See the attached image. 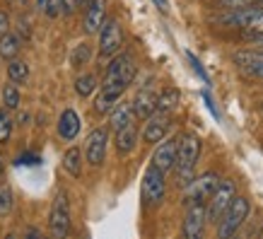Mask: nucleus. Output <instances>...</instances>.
<instances>
[{
  "label": "nucleus",
  "mask_w": 263,
  "mask_h": 239,
  "mask_svg": "<svg viewBox=\"0 0 263 239\" xmlns=\"http://www.w3.org/2000/svg\"><path fill=\"white\" fill-rule=\"evenodd\" d=\"M200 138L196 133H181L179 136V152H176V164H174V172L179 176V183L186 186L191 183L193 174H196V164H198V157H200Z\"/></svg>",
  "instance_id": "nucleus-1"
},
{
  "label": "nucleus",
  "mask_w": 263,
  "mask_h": 239,
  "mask_svg": "<svg viewBox=\"0 0 263 239\" xmlns=\"http://www.w3.org/2000/svg\"><path fill=\"white\" fill-rule=\"evenodd\" d=\"M138 75V63L130 53H116L114 58H109L106 72H104V82L109 87H119L126 92L128 85H133V80Z\"/></svg>",
  "instance_id": "nucleus-2"
},
{
  "label": "nucleus",
  "mask_w": 263,
  "mask_h": 239,
  "mask_svg": "<svg viewBox=\"0 0 263 239\" xmlns=\"http://www.w3.org/2000/svg\"><path fill=\"white\" fill-rule=\"evenodd\" d=\"M167 172H162L160 167H155L150 162V167L145 169L143 183H140V196H143V206L145 208H157L162 206V200L167 196Z\"/></svg>",
  "instance_id": "nucleus-3"
},
{
  "label": "nucleus",
  "mask_w": 263,
  "mask_h": 239,
  "mask_svg": "<svg viewBox=\"0 0 263 239\" xmlns=\"http://www.w3.org/2000/svg\"><path fill=\"white\" fill-rule=\"evenodd\" d=\"M249 210H251V203H249V198H244V196H234L232 206L227 208L224 217L220 220V225H217V237H220V239L234 237V234L241 230V225L247 223Z\"/></svg>",
  "instance_id": "nucleus-4"
},
{
  "label": "nucleus",
  "mask_w": 263,
  "mask_h": 239,
  "mask_svg": "<svg viewBox=\"0 0 263 239\" xmlns=\"http://www.w3.org/2000/svg\"><path fill=\"white\" fill-rule=\"evenodd\" d=\"M48 232L53 239H63L70 232V200L65 191H58L53 196V203L48 210Z\"/></svg>",
  "instance_id": "nucleus-5"
},
{
  "label": "nucleus",
  "mask_w": 263,
  "mask_h": 239,
  "mask_svg": "<svg viewBox=\"0 0 263 239\" xmlns=\"http://www.w3.org/2000/svg\"><path fill=\"white\" fill-rule=\"evenodd\" d=\"M237 196V189H234V181L230 179H222L220 186L215 189V193L208 198L205 210H208V225H220V220L224 217L227 208L232 206V200Z\"/></svg>",
  "instance_id": "nucleus-6"
},
{
  "label": "nucleus",
  "mask_w": 263,
  "mask_h": 239,
  "mask_svg": "<svg viewBox=\"0 0 263 239\" xmlns=\"http://www.w3.org/2000/svg\"><path fill=\"white\" fill-rule=\"evenodd\" d=\"M217 22L224 27H244V29H256L263 24V8H227L224 15L217 17Z\"/></svg>",
  "instance_id": "nucleus-7"
},
{
  "label": "nucleus",
  "mask_w": 263,
  "mask_h": 239,
  "mask_svg": "<svg viewBox=\"0 0 263 239\" xmlns=\"http://www.w3.org/2000/svg\"><path fill=\"white\" fill-rule=\"evenodd\" d=\"M220 176L215 172H203L200 176H193L191 183L183 186V196H186V203H193V200H203L208 203V198L215 193V189L220 186Z\"/></svg>",
  "instance_id": "nucleus-8"
},
{
  "label": "nucleus",
  "mask_w": 263,
  "mask_h": 239,
  "mask_svg": "<svg viewBox=\"0 0 263 239\" xmlns=\"http://www.w3.org/2000/svg\"><path fill=\"white\" fill-rule=\"evenodd\" d=\"M123 46V32H121L119 20L109 17L104 27L99 29V58H114L116 53H121Z\"/></svg>",
  "instance_id": "nucleus-9"
},
{
  "label": "nucleus",
  "mask_w": 263,
  "mask_h": 239,
  "mask_svg": "<svg viewBox=\"0 0 263 239\" xmlns=\"http://www.w3.org/2000/svg\"><path fill=\"white\" fill-rule=\"evenodd\" d=\"M205 225H208L205 203H203V200H193V203H189V208H186V215H183L181 234L186 239H198V237H203Z\"/></svg>",
  "instance_id": "nucleus-10"
},
{
  "label": "nucleus",
  "mask_w": 263,
  "mask_h": 239,
  "mask_svg": "<svg viewBox=\"0 0 263 239\" xmlns=\"http://www.w3.org/2000/svg\"><path fill=\"white\" fill-rule=\"evenodd\" d=\"M106 145H109V128L99 126L87 136L85 143V159L89 167H102L104 157H106Z\"/></svg>",
  "instance_id": "nucleus-11"
},
{
  "label": "nucleus",
  "mask_w": 263,
  "mask_h": 239,
  "mask_svg": "<svg viewBox=\"0 0 263 239\" xmlns=\"http://www.w3.org/2000/svg\"><path fill=\"white\" fill-rule=\"evenodd\" d=\"M172 128V114L164 112H155L150 119H145V128H143V140L150 145H157L160 140H164Z\"/></svg>",
  "instance_id": "nucleus-12"
},
{
  "label": "nucleus",
  "mask_w": 263,
  "mask_h": 239,
  "mask_svg": "<svg viewBox=\"0 0 263 239\" xmlns=\"http://www.w3.org/2000/svg\"><path fill=\"white\" fill-rule=\"evenodd\" d=\"M176 152H179V138H164L152 152V164L162 172H172L176 164Z\"/></svg>",
  "instance_id": "nucleus-13"
},
{
  "label": "nucleus",
  "mask_w": 263,
  "mask_h": 239,
  "mask_svg": "<svg viewBox=\"0 0 263 239\" xmlns=\"http://www.w3.org/2000/svg\"><path fill=\"white\" fill-rule=\"evenodd\" d=\"M106 22V0H92L85 10V34H99Z\"/></svg>",
  "instance_id": "nucleus-14"
},
{
  "label": "nucleus",
  "mask_w": 263,
  "mask_h": 239,
  "mask_svg": "<svg viewBox=\"0 0 263 239\" xmlns=\"http://www.w3.org/2000/svg\"><path fill=\"white\" fill-rule=\"evenodd\" d=\"M133 112H136L138 119H150L152 114L157 112V92L152 89H138L136 97H133Z\"/></svg>",
  "instance_id": "nucleus-15"
},
{
  "label": "nucleus",
  "mask_w": 263,
  "mask_h": 239,
  "mask_svg": "<svg viewBox=\"0 0 263 239\" xmlns=\"http://www.w3.org/2000/svg\"><path fill=\"white\" fill-rule=\"evenodd\" d=\"M123 89L109 87V85H99V92L95 97V112L97 114H111V109L121 102Z\"/></svg>",
  "instance_id": "nucleus-16"
},
{
  "label": "nucleus",
  "mask_w": 263,
  "mask_h": 239,
  "mask_svg": "<svg viewBox=\"0 0 263 239\" xmlns=\"http://www.w3.org/2000/svg\"><path fill=\"white\" fill-rule=\"evenodd\" d=\"M136 119L138 116H136V112H133V104L130 102H119L111 109V114H109V128L116 133V131H121V128L136 123Z\"/></svg>",
  "instance_id": "nucleus-17"
},
{
  "label": "nucleus",
  "mask_w": 263,
  "mask_h": 239,
  "mask_svg": "<svg viewBox=\"0 0 263 239\" xmlns=\"http://www.w3.org/2000/svg\"><path fill=\"white\" fill-rule=\"evenodd\" d=\"M80 128H82V121L78 116L75 109H65L61 114V119H58V136L63 138V140H75V138L80 136Z\"/></svg>",
  "instance_id": "nucleus-18"
},
{
  "label": "nucleus",
  "mask_w": 263,
  "mask_h": 239,
  "mask_svg": "<svg viewBox=\"0 0 263 239\" xmlns=\"http://www.w3.org/2000/svg\"><path fill=\"white\" fill-rule=\"evenodd\" d=\"M114 136H116L114 138V143H116L119 155H130V152L136 150V145H138V128H136V123H130V126L116 131Z\"/></svg>",
  "instance_id": "nucleus-19"
},
{
  "label": "nucleus",
  "mask_w": 263,
  "mask_h": 239,
  "mask_svg": "<svg viewBox=\"0 0 263 239\" xmlns=\"http://www.w3.org/2000/svg\"><path fill=\"white\" fill-rule=\"evenodd\" d=\"M82 162H85V155H82L80 148H68L63 155V169L68 172V174L72 176V179H80L82 176Z\"/></svg>",
  "instance_id": "nucleus-20"
},
{
  "label": "nucleus",
  "mask_w": 263,
  "mask_h": 239,
  "mask_svg": "<svg viewBox=\"0 0 263 239\" xmlns=\"http://www.w3.org/2000/svg\"><path fill=\"white\" fill-rule=\"evenodd\" d=\"M179 102H181V95H179V89H174V87L162 89L160 95H157V112L174 114L176 106H179Z\"/></svg>",
  "instance_id": "nucleus-21"
},
{
  "label": "nucleus",
  "mask_w": 263,
  "mask_h": 239,
  "mask_svg": "<svg viewBox=\"0 0 263 239\" xmlns=\"http://www.w3.org/2000/svg\"><path fill=\"white\" fill-rule=\"evenodd\" d=\"M99 89V80H97V75H92V72H85V75H80V78L75 80V95L78 97H92Z\"/></svg>",
  "instance_id": "nucleus-22"
},
{
  "label": "nucleus",
  "mask_w": 263,
  "mask_h": 239,
  "mask_svg": "<svg viewBox=\"0 0 263 239\" xmlns=\"http://www.w3.org/2000/svg\"><path fill=\"white\" fill-rule=\"evenodd\" d=\"M20 53V36L17 34H3L0 36V58H5V61H12L17 58Z\"/></svg>",
  "instance_id": "nucleus-23"
},
{
  "label": "nucleus",
  "mask_w": 263,
  "mask_h": 239,
  "mask_svg": "<svg viewBox=\"0 0 263 239\" xmlns=\"http://www.w3.org/2000/svg\"><path fill=\"white\" fill-rule=\"evenodd\" d=\"M20 102H22V92L17 87V82L10 80V85L3 87V106H5L8 112H15V109H20Z\"/></svg>",
  "instance_id": "nucleus-24"
},
{
  "label": "nucleus",
  "mask_w": 263,
  "mask_h": 239,
  "mask_svg": "<svg viewBox=\"0 0 263 239\" xmlns=\"http://www.w3.org/2000/svg\"><path fill=\"white\" fill-rule=\"evenodd\" d=\"M8 78L12 80V82H17V85L27 82V78H29V65L24 63V61L12 58V61H10V65H8Z\"/></svg>",
  "instance_id": "nucleus-25"
},
{
  "label": "nucleus",
  "mask_w": 263,
  "mask_h": 239,
  "mask_svg": "<svg viewBox=\"0 0 263 239\" xmlns=\"http://www.w3.org/2000/svg\"><path fill=\"white\" fill-rule=\"evenodd\" d=\"M89 56H92V48H89V44H78V46L72 48V53H70V65L82 68V65H87Z\"/></svg>",
  "instance_id": "nucleus-26"
},
{
  "label": "nucleus",
  "mask_w": 263,
  "mask_h": 239,
  "mask_svg": "<svg viewBox=\"0 0 263 239\" xmlns=\"http://www.w3.org/2000/svg\"><path fill=\"white\" fill-rule=\"evenodd\" d=\"M12 138V119L8 109H0V145H5Z\"/></svg>",
  "instance_id": "nucleus-27"
},
{
  "label": "nucleus",
  "mask_w": 263,
  "mask_h": 239,
  "mask_svg": "<svg viewBox=\"0 0 263 239\" xmlns=\"http://www.w3.org/2000/svg\"><path fill=\"white\" fill-rule=\"evenodd\" d=\"M12 210V189L10 186H0V217H5Z\"/></svg>",
  "instance_id": "nucleus-28"
},
{
  "label": "nucleus",
  "mask_w": 263,
  "mask_h": 239,
  "mask_svg": "<svg viewBox=\"0 0 263 239\" xmlns=\"http://www.w3.org/2000/svg\"><path fill=\"white\" fill-rule=\"evenodd\" d=\"M44 15H46L48 20H56V17H61V15H63V0H46Z\"/></svg>",
  "instance_id": "nucleus-29"
},
{
  "label": "nucleus",
  "mask_w": 263,
  "mask_h": 239,
  "mask_svg": "<svg viewBox=\"0 0 263 239\" xmlns=\"http://www.w3.org/2000/svg\"><path fill=\"white\" fill-rule=\"evenodd\" d=\"M15 164L17 167H36V164H41V157L34 155V152H24V155H20L15 159Z\"/></svg>",
  "instance_id": "nucleus-30"
},
{
  "label": "nucleus",
  "mask_w": 263,
  "mask_h": 239,
  "mask_svg": "<svg viewBox=\"0 0 263 239\" xmlns=\"http://www.w3.org/2000/svg\"><path fill=\"white\" fill-rule=\"evenodd\" d=\"M224 8H251V5H263V0H222Z\"/></svg>",
  "instance_id": "nucleus-31"
},
{
  "label": "nucleus",
  "mask_w": 263,
  "mask_h": 239,
  "mask_svg": "<svg viewBox=\"0 0 263 239\" xmlns=\"http://www.w3.org/2000/svg\"><path fill=\"white\" fill-rule=\"evenodd\" d=\"M82 5V0H63V15H72Z\"/></svg>",
  "instance_id": "nucleus-32"
},
{
  "label": "nucleus",
  "mask_w": 263,
  "mask_h": 239,
  "mask_svg": "<svg viewBox=\"0 0 263 239\" xmlns=\"http://www.w3.org/2000/svg\"><path fill=\"white\" fill-rule=\"evenodd\" d=\"M17 36H22V39L29 36V22L22 20V17H20V22H17Z\"/></svg>",
  "instance_id": "nucleus-33"
},
{
  "label": "nucleus",
  "mask_w": 263,
  "mask_h": 239,
  "mask_svg": "<svg viewBox=\"0 0 263 239\" xmlns=\"http://www.w3.org/2000/svg\"><path fill=\"white\" fill-rule=\"evenodd\" d=\"M189 61H191V63H193V70H196V72H198V75H200V78H203V82H208V75H205V70H203V65L198 63V58L193 56V53H189Z\"/></svg>",
  "instance_id": "nucleus-34"
},
{
  "label": "nucleus",
  "mask_w": 263,
  "mask_h": 239,
  "mask_svg": "<svg viewBox=\"0 0 263 239\" xmlns=\"http://www.w3.org/2000/svg\"><path fill=\"white\" fill-rule=\"evenodd\" d=\"M8 32H10V17L0 10V36H3V34H8Z\"/></svg>",
  "instance_id": "nucleus-35"
},
{
  "label": "nucleus",
  "mask_w": 263,
  "mask_h": 239,
  "mask_svg": "<svg viewBox=\"0 0 263 239\" xmlns=\"http://www.w3.org/2000/svg\"><path fill=\"white\" fill-rule=\"evenodd\" d=\"M152 3L157 5V10H160L162 15H167V12H169V3H167V0H152Z\"/></svg>",
  "instance_id": "nucleus-36"
},
{
  "label": "nucleus",
  "mask_w": 263,
  "mask_h": 239,
  "mask_svg": "<svg viewBox=\"0 0 263 239\" xmlns=\"http://www.w3.org/2000/svg\"><path fill=\"white\" fill-rule=\"evenodd\" d=\"M22 234L24 237H41V230H36V227H27Z\"/></svg>",
  "instance_id": "nucleus-37"
},
{
  "label": "nucleus",
  "mask_w": 263,
  "mask_h": 239,
  "mask_svg": "<svg viewBox=\"0 0 263 239\" xmlns=\"http://www.w3.org/2000/svg\"><path fill=\"white\" fill-rule=\"evenodd\" d=\"M203 99H205V104H208V109H210V112L215 114V116H220V114H217V109H215V104H213V99H210V95H208V92H205V95H203Z\"/></svg>",
  "instance_id": "nucleus-38"
},
{
  "label": "nucleus",
  "mask_w": 263,
  "mask_h": 239,
  "mask_svg": "<svg viewBox=\"0 0 263 239\" xmlns=\"http://www.w3.org/2000/svg\"><path fill=\"white\" fill-rule=\"evenodd\" d=\"M44 8H46V0H36V10H39V12H44Z\"/></svg>",
  "instance_id": "nucleus-39"
},
{
  "label": "nucleus",
  "mask_w": 263,
  "mask_h": 239,
  "mask_svg": "<svg viewBox=\"0 0 263 239\" xmlns=\"http://www.w3.org/2000/svg\"><path fill=\"white\" fill-rule=\"evenodd\" d=\"M3 172H5V162H3V155H0V176H3Z\"/></svg>",
  "instance_id": "nucleus-40"
},
{
  "label": "nucleus",
  "mask_w": 263,
  "mask_h": 239,
  "mask_svg": "<svg viewBox=\"0 0 263 239\" xmlns=\"http://www.w3.org/2000/svg\"><path fill=\"white\" fill-rule=\"evenodd\" d=\"M10 5H20V3H22V0H8Z\"/></svg>",
  "instance_id": "nucleus-41"
},
{
  "label": "nucleus",
  "mask_w": 263,
  "mask_h": 239,
  "mask_svg": "<svg viewBox=\"0 0 263 239\" xmlns=\"http://www.w3.org/2000/svg\"><path fill=\"white\" fill-rule=\"evenodd\" d=\"M89 3H92V0H82V5H85V8H87V5H89Z\"/></svg>",
  "instance_id": "nucleus-42"
}]
</instances>
